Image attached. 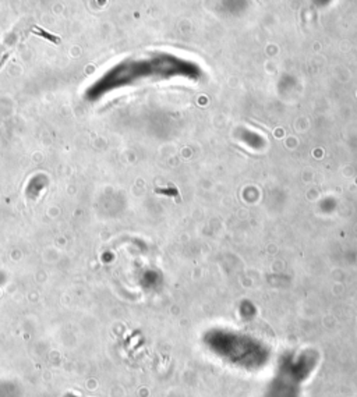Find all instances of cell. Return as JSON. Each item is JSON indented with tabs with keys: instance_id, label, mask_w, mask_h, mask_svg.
Returning <instances> with one entry per match:
<instances>
[{
	"instance_id": "obj_1",
	"label": "cell",
	"mask_w": 357,
	"mask_h": 397,
	"mask_svg": "<svg viewBox=\"0 0 357 397\" xmlns=\"http://www.w3.org/2000/svg\"><path fill=\"white\" fill-rule=\"evenodd\" d=\"M67 397H74V396H71V394H69V396H67Z\"/></svg>"
}]
</instances>
